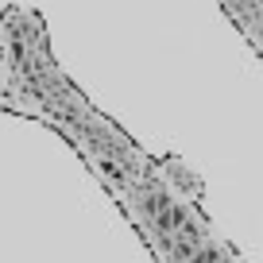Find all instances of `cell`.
I'll return each mask as SVG.
<instances>
[{
	"mask_svg": "<svg viewBox=\"0 0 263 263\" xmlns=\"http://www.w3.org/2000/svg\"><path fill=\"white\" fill-rule=\"evenodd\" d=\"M194 263H229V259H221V252H217V248H201V252L194 255Z\"/></svg>",
	"mask_w": 263,
	"mask_h": 263,
	"instance_id": "cell-1",
	"label": "cell"
}]
</instances>
